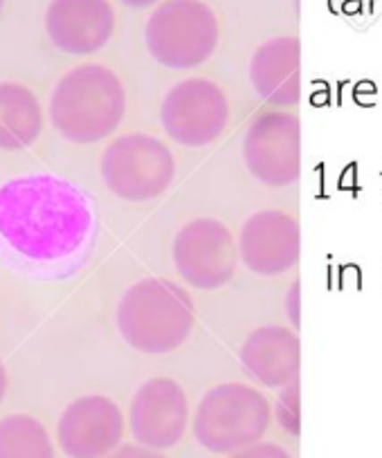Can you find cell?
Masks as SVG:
<instances>
[{"instance_id":"6da1fadb","label":"cell","mask_w":382,"mask_h":458,"mask_svg":"<svg viewBox=\"0 0 382 458\" xmlns=\"http://www.w3.org/2000/svg\"><path fill=\"white\" fill-rule=\"evenodd\" d=\"M98 209L86 189L55 174L0 184V261L34 279H68L98 241Z\"/></svg>"},{"instance_id":"7a4b0ae2","label":"cell","mask_w":382,"mask_h":458,"mask_svg":"<svg viewBox=\"0 0 382 458\" xmlns=\"http://www.w3.org/2000/svg\"><path fill=\"white\" fill-rule=\"evenodd\" d=\"M126 113L122 79L108 65H77L59 79L50 97V122L72 144H95L117 131Z\"/></svg>"},{"instance_id":"3957f363","label":"cell","mask_w":382,"mask_h":458,"mask_svg":"<svg viewBox=\"0 0 382 458\" xmlns=\"http://www.w3.org/2000/svg\"><path fill=\"white\" fill-rule=\"evenodd\" d=\"M196 324L194 299L180 284L147 276L131 285L117 306V328L129 346L147 355L180 349Z\"/></svg>"},{"instance_id":"277c9868","label":"cell","mask_w":382,"mask_h":458,"mask_svg":"<svg viewBox=\"0 0 382 458\" xmlns=\"http://www.w3.org/2000/svg\"><path fill=\"white\" fill-rule=\"evenodd\" d=\"M218 38L216 12L205 0H162L144 28L149 55L169 70H194L208 64Z\"/></svg>"},{"instance_id":"5b68a950","label":"cell","mask_w":382,"mask_h":458,"mask_svg":"<svg viewBox=\"0 0 382 458\" xmlns=\"http://www.w3.org/2000/svg\"><path fill=\"white\" fill-rule=\"evenodd\" d=\"M270 400L243 382H225L203 395L194 413V436L212 454H234L259 443L270 429Z\"/></svg>"},{"instance_id":"8992f818","label":"cell","mask_w":382,"mask_h":458,"mask_svg":"<svg viewBox=\"0 0 382 458\" xmlns=\"http://www.w3.org/2000/svg\"><path fill=\"white\" fill-rule=\"evenodd\" d=\"M99 169L108 191L120 200L149 202L171 187L175 157L162 140L149 133H129L108 144Z\"/></svg>"},{"instance_id":"52a82bcc","label":"cell","mask_w":382,"mask_h":458,"mask_svg":"<svg viewBox=\"0 0 382 458\" xmlns=\"http://www.w3.org/2000/svg\"><path fill=\"white\" fill-rule=\"evenodd\" d=\"M160 122L166 138L180 147H209L230 124V101L212 79H183L162 99Z\"/></svg>"},{"instance_id":"ba28073f","label":"cell","mask_w":382,"mask_h":458,"mask_svg":"<svg viewBox=\"0 0 382 458\" xmlns=\"http://www.w3.org/2000/svg\"><path fill=\"white\" fill-rule=\"evenodd\" d=\"M171 257L184 284L196 290H218L234 276L239 248L225 223L200 216L178 229Z\"/></svg>"},{"instance_id":"9c48e42d","label":"cell","mask_w":382,"mask_h":458,"mask_svg":"<svg viewBox=\"0 0 382 458\" xmlns=\"http://www.w3.org/2000/svg\"><path fill=\"white\" fill-rule=\"evenodd\" d=\"M243 162L267 187H291L301 174V126L293 113L263 110L243 138Z\"/></svg>"},{"instance_id":"30bf717a","label":"cell","mask_w":382,"mask_h":458,"mask_svg":"<svg viewBox=\"0 0 382 458\" xmlns=\"http://www.w3.org/2000/svg\"><path fill=\"white\" fill-rule=\"evenodd\" d=\"M124 413L106 395H81L72 400L56 425V440L68 458H104L124 438Z\"/></svg>"},{"instance_id":"8fae6325","label":"cell","mask_w":382,"mask_h":458,"mask_svg":"<svg viewBox=\"0 0 382 458\" xmlns=\"http://www.w3.org/2000/svg\"><path fill=\"white\" fill-rule=\"evenodd\" d=\"M189 425V403L171 377H151L131 398L129 427L138 445L169 449L183 440Z\"/></svg>"},{"instance_id":"7c38bea8","label":"cell","mask_w":382,"mask_h":458,"mask_svg":"<svg viewBox=\"0 0 382 458\" xmlns=\"http://www.w3.org/2000/svg\"><path fill=\"white\" fill-rule=\"evenodd\" d=\"M236 248L248 270L263 276L284 275L300 261V223L279 209L257 211L241 227Z\"/></svg>"},{"instance_id":"4fadbf2b","label":"cell","mask_w":382,"mask_h":458,"mask_svg":"<svg viewBox=\"0 0 382 458\" xmlns=\"http://www.w3.org/2000/svg\"><path fill=\"white\" fill-rule=\"evenodd\" d=\"M46 32L65 55H92L115 32V10L108 0H52L46 12Z\"/></svg>"},{"instance_id":"5bb4252c","label":"cell","mask_w":382,"mask_h":458,"mask_svg":"<svg viewBox=\"0 0 382 458\" xmlns=\"http://www.w3.org/2000/svg\"><path fill=\"white\" fill-rule=\"evenodd\" d=\"M245 371L267 389H281L297 380L301 367V344L295 330L284 326H263L241 346Z\"/></svg>"},{"instance_id":"9a60e30c","label":"cell","mask_w":382,"mask_h":458,"mask_svg":"<svg viewBox=\"0 0 382 458\" xmlns=\"http://www.w3.org/2000/svg\"><path fill=\"white\" fill-rule=\"evenodd\" d=\"M301 46L295 37H276L257 47L250 61V81L267 104L295 106L301 95Z\"/></svg>"},{"instance_id":"2e32d148","label":"cell","mask_w":382,"mask_h":458,"mask_svg":"<svg viewBox=\"0 0 382 458\" xmlns=\"http://www.w3.org/2000/svg\"><path fill=\"white\" fill-rule=\"evenodd\" d=\"M43 131V108L28 86L0 81V148L23 151Z\"/></svg>"},{"instance_id":"e0dca14e","label":"cell","mask_w":382,"mask_h":458,"mask_svg":"<svg viewBox=\"0 0 382 458\" xmlns=\"http://www.w3.org/2000/svg\"><path fill=\"white\" fill-rule=\"evenodd\" d=\"M0 458H55L46 425L28 413L0 420Z\"/></svg>"},{"instance_id":"ac0fdd59","label":"cell","mask_w":382,"mask_h":458,"mask_svg":"<svg viewBox=\"0 0 382 458\" xmlns=\"http://www.w3.org/2000/svg\"><path fill=\"white\" fill-rule=\"evenodd\" d=\"M275 418L284 431L291 436H300V380L281 386L275 404Z\"/></svg>"},{"instance_id":"d6986e66","label":"cell","mask_w":382,"mask_h":458,"mask_svg":"<svg viewBox=\"0 0 382 458\" xmlns=\"http://www.w3.org/2000/svg\"><path fill=\"white\" fill-rule=\"evenodd\" d=\"M227 458H293L291 452L276 443H254L250 447L227 454Z\"/></svg>"},{"instance_id":"ffe728a7","label":"cell","mask_w":382,"mask_h":458,"mask_svg":"<svg viewBox=\"0 0 382 458\" xmlns=\"http://www.w3.org/2000/svg\"><path fill=\"white\" fill-rule=\"evenodd\" d=\"M301 288H300V279L293 281L291 290L285 294V312H288V319H291L293 328H300L301 326Z\"/></svg>"},{"instance_id":"44dd1931","label":"cell","mask_w":382,"mask_h":458,"mask_svg":"<svg viewBox=\"0 0 382 458\" xmlns=\"http://www.w3.org/2000/svg\"><path fill=\"white\" fill-rule=\"evenodd\" d=\"M104 458H166L165 454H160L157 449L144 447V445H122L115 452H111Z\"/></svg>"},{"instance_id":"7402d4cb","label":"cell","mask_w":382,"mask_h":458,"mask_svg":"<svg viewBox=\"0 0 382 458\" xmlns=\"http://www.w3.org/2000/svg\"><path fill=\"white\" fill-rule=\"evenodd\" d=\"M120 3H124L126 7H135V10H144V7L160 5L162 0H120Z\"/></svg>"},{"instance_id":"603a6c76","label":"cell","mask_w":382,"mask_h":458,"mask_svg":"<svg viewBox=\"0 0 382 458\" xmlns=\"http://www.w3.org/2000/svg\"><path fill=\"white\" fill-rule=\"evenodd\" d=\"M5 394H7V371H5V364L0 362V403H3Z\"/></svg>"},{"instance_id":"cb8c5ba5","label":"cell","mask_w":382,"mask_h":458,"mask_svg":"<svg viewBox=\"0 0 382 458\" xmlns=\"http://www.w3.org/2000/svg\"><path fill=\"white\" fill-rule=\"evenodd\" d=\"M3 5H5V0H0V12H3Z\"/></svg>"}]
</instances>
